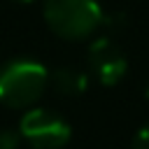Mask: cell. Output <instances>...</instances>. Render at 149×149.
Masks as SVG:
<instances>
[{
  "instance_id": "3957f363",
  "label": "cell",
  "mask_w": 149,
  "mask_h": 149,
  "mask_svg": "<svg viewBox=\"0 0 149 149\" xmlns=\"http://www.w3.org/2000/svg\"><path fill=\"white\" fill-rule=\"evenodd\" d=\"M19 133L33 149H61L68 144L72 130L61 114L51 109L33 107L23 114L19 123Z\"/></svg>"
},
{
  "instance_id": "9c48e42d",
  "label": "cell",
  "mask_w": 149,
  "mask_h": 149,
  "mask_svg": "<svg viewBox=\"0 0 149 149\" xmlns=\"http://www.w3.org/2000/svg\"><path fill=\"white\" fill-rule=\"evenodd\" d=\"M16 2H35V0H16Z\"/></svg>"
},
{
  "instance_id": "6da1fadb",
  "label": "cell",
  "mask_w": 149,
  "mask_h": 149,
  "mask_svg": "<svg viewBox=\"0 0 149 149\" xmlns=\"http://www.w3.org/2000/svg\"><path fill=\"white\" fill-rule=\"evenodd\" d=\"M44 21L63 40H86L105 21L98 0H44Z\"/></svg>"
},
{
  "instance_id": "5b68a950",
  "label": "cell",
  "mask_w": 149,
  "mask_h": 149,
  "mask_svg": "<svg viewBox=\"0 0 149 149\" xmlns=\"http://www.w3.org/2000/svg\"><path fill=\"white\" fill-rule=\"evenodd\" d=\"M49 84L61 95H81L86 91V86H88V77L79 68L63 65V68H56L49 74Z\"/></svg>"
},
{
  "instance_id": "277c9868",
  "label": "cell",
  "mask_w": 149,
  "mask_h": 149,
  "mask_svg": "<svg viewBox=\"0 0 149 149\" xmlns=\"http://www.w3.org/2000/svg\"><path fill=\"white\" fill-rule=\"evenodd\" d=\"M88 65L95 74V79L102 86H114L123 79L128 70V61L119 44L109 37H98L88 47Z\"/></svg>"
},
{
  "instance_id": "ba28073f",
  "label": "cell",
  "mask_w": 149,
  "mask_h": 149,
  "mask_svg": "<svg viewBox=\"0 0 149 149\" xmlns=\"http://www.w3.org/2000/svg\"><path fill=\"white\" fill-rule=\"evenodd\" d=\"M144 95L149 98V81H147V86H144Z\"/></svg>"
},
{
  "instance_id": "7a4b0ae2",
  "label": "cell",
  "mask_w": 149,
  "mask_h": 149,
  "mask_svg": "<svg viewBox=\"0 0 149 149\" xmlns=\"http://www.w3.org/2000/svg\"><path fill=\"white\" fill-rule=\"evenodd\" d=\"M49 70L30 58H19L0 70V102L7 107H30L44 93Z\"/></svg>"
},
{
  "instance_id": "8992f818",
  "label": "cell",
  "mask_w": 149,
  "mask_h": 149,
  "mask_svg": "<svg viewBox=\"0 0 149 149\" xmlns=\"http://www.w3.org/2000/svg\"><path fill=\"white\" fill-rule=\"evenodd\" d=\"M21 140L23 137H21L19 130H12V128L0 130V149H19Z\"/></svg>"
},
{
  "instance_id": "52a82bcc",
  "label": "cell",
  "mask_w": 149,
  "mask_h": 149,
  "mask_svg": "<svg viewBox=\"0 0 149 149\" xmlns=\"http://www.w3.org/2000/svg\"><path fill=\"white\" fill-rule=\"evenodd\" d=\"M130 149H149V123H144V126L137 130Z\"/></svg>"
}]
</instances>
